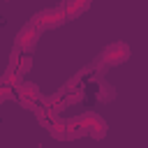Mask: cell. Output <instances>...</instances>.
<instances>
[{
	"label": "cell",
	"mask_w": 148,
	"mask_h": 148,
	"mask_svg": "<svg viewBox=\"0 0 148 148\" xmlns=\"http://www.w3.org/2000/svg\"><path fill=\"white\" fill-rule=\"evenodd\" d=\"M67 18H65V14L60 12V7L56 9V7H46V9H42L39 14H35L32 16V23L39 28V30H46V28H58V25H62Z\"/></svg>",
	"instance_id": "obj_1"
},
{
	"label": "cell",
	"mask_w": 148,
	"mask_h": 148,
	"mask_svg": "<svg viewBox=\"0 0 148 148\" xmlns=\"http://www.w3.org/2000/svg\"><path fill=\"white\" fill-rule=\"evenodd\" d=\"M127 58H130V49H127L123 42H113V44L106 46V49L102 51V56H99V60L106 62V65H120V62H125Z\"/></svg>",
	"instance_id": "obj_2"
},
{
	"label": "cell",
	"mask_w": 148,
	"mask_h": 148,
	"mask_svg": "<svg viewBox=\"0 0 148 148\" xmlns=\"http://www.w3.org/2000/svg\"><path fill=\"white\" fill-rule=\"evenodd\" d=\"M39 28L30 21V23H25L23 25V30L16 35V49L18 51H32V46L37 44V37H39Z\"/></svg>",
	"instance_id": "obj_3"
},
{
	"label": "cell",
	"mask_w": 148,
	"mask_h": 148,
	"mask_svg": "<svg viewBox=\"0 0 148 148\" xmlns=\"http://www.w3.org/2000/svg\"><path fill=\"white\" fill-rule=\"evenodd\" d=\"M90 5L88 2H62L60 5V12L65 14V18L69 21V18H74V16H79L81 12H86Z\"/></svg>",
	"instance_id": "obj_4"
}]
</instances>
